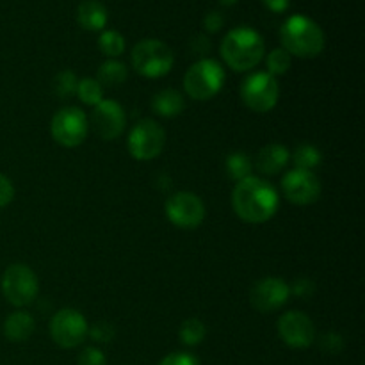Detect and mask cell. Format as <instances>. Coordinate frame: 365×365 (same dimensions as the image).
Here are the masks:
<instances>
[{"label":"cell","mask_w":365,"mask_h":365,"mask_svg":"<svg viewBox=\"0 0 365 365\" xmlns=\"http://www.w3.org/2000/svg\"><path fill=\"white\" fill-rule=\"evenodd\" d=\"M280 196L267 180L248 177L237 182L232 191V209L245 223L262 225L277 214Z\"/></svg>","instance_id":"6da1fadb"},{"label":"cell","mask_w":365,"mask_h":365,"mask_svg":"<svg viewBox=\"0 0 365 365\" xmlns=\"http://www.w3.org/2000/svg\"><path fill=\"white\" fill-rule=\"evenodd\" d=\"M282 48L299 59H312L324 50V32L312 18L292 14L280 29Z\"/></svg>","instance_id":"7a4b0ae2"},{"label":"cell","mask_w":365,"mask_h":365,"mask_svg":"<svg viewBox=\"0 0 365 365\" xmlns=\"http://www.w3.org/2000/svg\"><path fill=\"white\" fill-rule=\"evenodd\" d=\"M221 57L234 71H250L264 59V39L255 29H232L221 41Z\"/></svg>","instance_id":"3957f363"},{"label":"cell","mask_w":365,"mask_h":365,"mask_svg":"<svg viewBox=\"0 0 365 365\" xmlns=\"http://www.w3.org/2000/svg\"><path fill=\"white\" fill-rule=\"evenodd\" d=\"M132 66L146 78L164 77L175 64V56L166 43L159 39H143L132 48Z\"/></svg>","instance_id":"277c9868"},{"label":"cell","mask_w":365,"mask_h":365,"mask_svg":"<svg viewBox=\"0 0 365 365\" xmlns=\"http://www.w3.org/2000/svg\"><path fill=\"white\" fill-rule=\"evenodd\" d=\"M225 84V70L217 61L203 59L196 61L184 77V89L192 100L205 102L216 96Z\"/></svg>","instance_id":"5b68a950"},{"label":"cell","mask_w":365,"mask_h":365,"mask_svg":"<svg viewBox=\"0 0 365 365\" xmlns=\"http://www.w3.org/2000/svg\"><path fill=\"white\" fill-rule=\"evenodd\" d=\"M241 98L253 113H269L280 98V86L267 71H255L242 82Z\"/></svg>","instance_id":"8992f818"},{"label":"cell","mask_w":365,"mask_h":365,"mask_svg":"<svg viewBox=\"0 0 365 365\" xmlns=\"http://www.w3.org/2000/svg\"><path fill=\"white\" fill-rule=\"evenodd\" d=\"M39 292L38 277L25 264H13L2 277V294L13 307H27Z\"/></svg>","instance_id":"52a82bcc"},{"label":"cell","mask_w":365,"mask_h":365,"mask_svg":"<svg viewBox=\"0 0 365 365\" xmlns=\"http://www.w3.org/2000/svg\"><path fill=\"white\" fill-rule=\"evenodd\" d=\"M89 123L84 110L78 107H64L57 110L50 123V134L57 145L64 148H75L88 138Z\"/></svg>","instance_id":"ba28073f"},{"label":"cell","mask_w":365,"mask_h":365,"mask_svg":"<svg viewBox=\"0 0 365 365\" xmlns=\"http://www.w3.org/2000/svg\"><path fill=\"white\" fill-rule=\"evenodd\" d=\"M128 152L135 160H152L160 155L166 145V132L157 121L145 118L128 134Z\"/></svg>","instance_id":"9c48e42d"},{"label":"cell","mask_w":365,"mask_h":365,"mask_svg":"<svg viewBox=\"0 0 365 365\" xmlns=\"http://www.w3.org/2000/svg\"><path fill=\"white\" fill-rule=\"evenodd\" d=\"M88 321L78 310L61 309L50 321V337L59 348H77L88 337Z\"/></svg>","instance_id":"30bf717a"},{"label":"cell","mask_w":365,"mask_h":365,"mask_svg":"<svg viewBox=\"0 0 365 365\" xmlns=\"http://www.w3.org/2000/svg\"><path fill=\"white\" fill-rule=\"evenodd\" d=\"M164 210L170 223L184 230L198 228L205 220V205L202 198L189 191L175 192L173 196H170Z\"/></svg>","instance_id":"8fae6325"},{"label":"cell","mask_w":365,"mask_h":365,"mask_svg":"<svg viewBox=\"0 0 365 365\" xmlns=\"http://www.w3.org/2000/svg\"><path fill=\"white\" fill-rule=\"evenodd\" d=\"M284 196L294 205H310L321 196V182L314 171L291 170L282 178Z\"/></svg>","instance_id":"7c38bea8"},{"label":"cell","mask_w":365,"mask_h":365,"mask_svg":"<svg viewBox=\"0 0 365 365\" xmlns=\"http://www.w3.org/2000/svg\"><path fill=\"white\" fill-rule=\"evenodd\" d=\"M278 335L292 349H305L316 341V327L307 314L289 310L278 319Z\"/></svg>","instance_id":"4fadbf2b"},{"label":"cell","mask_w":365,"mask_h":365,"mask_svg":"<svg viewBox=\"0 0 365 365\" xmlns=\"http://www.w3.org/2000/svg\"><path fill=\"white\" fill-rule=\"evenodd\" d=\"M291 287L282 278L267 277L257 282L250 292V303L260 314L277 312L287 303Z\"/></svg>","instance_id":"5bb4252c"},{"label":"cell","mask_w":365,"mask_h":365,"mask_svg":"<svg viewBox=\"0 0 365 365\" xmlns=\"http://www.w3.org/2000/svg\"><path fill=\"white\" fill-rule=\"evenodd\" d=\"M91 121L96 134L106 141L118 139L127 127V116H125L123 107L114 100H102L98 106H95Z\"/></svg>","instance_id":"9a60e30c"},{"label":"cell","mask_w":365,"mask_h":365,"mask_svg":"<svg viewBox=\"0 0 365 365\" xmlns=\"http://www.w3.org/2000/svg\"><path fill=\"white\" fill-rule=\"evenodd\" d=\"M291 152L280 143H269L257 153L255 168L262 175H278L287 168Z\"/></svg>","instance_id":"2e32d148"},{"label":"cell","mask_w":365,"mask_h":365,"mask_svg":"<svg viewBox=\"0 0 365 365\" xmlns=\"http://www.w3.org/2000/svg\"><path fill=\"white\" fill-rule=\"evenodd\" d=\"M34 317L24 310H16V312L9 314L4 321V335L7 341L11 342H25L31 339L34 334Z\"/></svg>","instance_id":"e0dca14e"},{"label":"cell","mask_w":365,"mask_h":365,"mask_svg":"<svg viewBox=\"0 0 365 365\" xmlns=\"http://www.w3.org/2000/svg\"><path fill=\"white\" fill-rule=\"evenodd\" d=\"M107 18L109 14H107L106 6L98 0H84L77 9V21L86 31H103Z\"/></svg>","instance_id":"ac0fdd59"},{"label":"cell","mask_w":365,"mask_h":365,"mask_svg":"<svg viewBox=\"0 0 365 365\" xmlns=\"http://www.w3.org/2000/svg\"><path fill=\"white\" fill-rule=\"evenodd\" d=\"M152 107L159 116L175 118L185 109V100L177 89H163V91L153 96Z\"/></svg>","instance_id":"d6986e66"},{"label":"cell","mask_w":365,"mask_h":365,"mask_svg":"<svg viewBox=\"0 0 365 365\" xmlns=\"http://www.w3.org/2000/svg\"><path fill=\"white\" fill-rule=\"evenodd\" d=\"M128 78V70L123 63L116 59H109L100 66L98 78L96 81L102 86H109V88H116L121 86Z\"/></svg>","instance_id":"ffe728a7"},{"label":"cell","mask_w":365,"mask_h":365,"mask_svg":"<svg viewBox=\"0 0 365 365\" xmlns=\"http://www.w3.org/2000/svg\"><path fill=\"white\" fill-rule=\"evenodd\" d=\"M225 168H227V175L232 180L241 182L245 178L252 177L253 163L245 152H234L225 160Z\"/></svg>","instance_id":"44dd1931"},{"label":"cell","mask_w":365,"mask_h":365,"mask_svg":"<svg viewBox=\"0 0 365 365\" xmlns=\"http://www.w3.org/2000/svg\"><path fill=\"white\" fill-rule=\"evenodd\" d=\"M75 95L81 98V102H84L86 106H98L103 100V86L100 84L96 78L86 77L82 81H78L77 84V93Z\"/></svg>","instance_id":"7402d4cb"},{"label":"cell","mask_w":365,"mask_h":365,"mask_svg":"<svg viewBox=\"0 0 365 365\" xmlns=\"http://www.w3.org/2000/svg\"><path fill=\"white\" fill-rule=\"evenodd\" d=\"M178 335H180V341L184 342L185 346H198L202 344L203 339H205L207 327L203 324V321L192 317V319H187L182 323Z\"/></svg>","instance_id":"603a6c76"},{"label":"cell","mask_w":365,"mask_h":365,"mask_svg":"<svg viewBox=\"0 0 365 365\" xmlns=\"http://www.w3.org/2000/svg\"><path fill=\"white\" fill-rule=\"evenodd\" d=\"M292 159H294V164L298 170L312 171L314 168L319 166L323 157H321V152L316 148V146L305 143V145H299L298 148L294 150V155H292Z\"/></svg>","instance_id":"cb8c5ba5"},{"label":"cell","mask_w":365,"mask_h":365,"mask_svg":"<svg viewBox=\"0 0 365 365\" xmlns=\"http://www.w3.org/2000/svg\"><path fill=\"white\" fill-rule=\"evenodd\" d=\"M98 46L103 56L120 57L125 50V38L118 31H103L98 38Z\"/></svg>","instance_id":"d4e9b609"},{"label":"cell","mask_w":365,"mask_h":365,"mask_svg":"<svg viewBox=\"0 0 365 365\" xmlns=\"http://www.w3.org/2000/svg\"><path fill=\"white\" fill-rule=\"evenodd\" d=\"M77 75L70 70H63L56 75V78H53V91H56V95L59 96V98H71V96L77 93Z\"/></svg>","instance_id":"484cf974"},{"label":"cell","mask_w":365,"mask_h":365,"mask_svg":"<svg viewBox=\"0 0 365 365\" xmlns=\"http://www.w3.org/2000/svg\"><path fill=\"white\" fill-rule=\"evenodd\" d=\"M267 73L273 75L274 78L278 77V75H285L289 71V68H291L292 64V56L287 52V50L284 48H274L273 52H269V56H267Z\"/></svg>","instance_id":"4316f807"},{"label":"cell","mask_w":365,"mask_h":365,"mask_svg":"<svg viewBox=\"0 0 365 365\" xmlns=\"http://www.w3.org/2000/svg\"><path fill=\"white\" fill-rule=\"evenodd\" d=\"M88 335L98 344H107L114 339V328L113 324L106 323V321H100V323L93 324L91 328H88Z\"/></svg>","instance_id":"83f0119b"},{"label":"cell","mask_w":365,"mask_h":365,"mask_svg":"<svg viewBox=\"0 0 365 365\" xmlns=\"http://www.w3.org/2000/svg\"><path fill=\"white\" fill-rule=\"evenodd\" d=\"M319 348L324 353H328V355H337V353L344 349V339L339 334H335V331H330V334H324L319 339Z\"/></svg>","instance_id":"f1b7e54d"},{"label":"cell","mask_w":365,"mask_h":365,"mask_svg":"<svg viewBox=\"0 0 365 365\" xmlns=\"http://www.w3.org/2000/svg\"><path fill=\"white\" fill-rule=\"evenodd\" d=\"M77 365H107V359L102 349L98 348H86L78 355Z\"/></svg>","instance_id":"f546056e"},{"label":"cell","mask_w":365,"mask_h":365,"mask_svg":"<svg viewBox=\"0 0 365 365\" xmlns=\"http://www.w3.org/2000/svg\"><path fill=\"white\" fill-rule=\"evenodd\" d=\"M159 365H202V364H200V360L196 359L195 355H191V353L177 351L164 356Z\"/></svg>","instance_id":"4dcf8cb0"},{"label":"cell","mask_w":365,"mask_h":365,"mask_svg":"<svg viewBox=\"0 0 365 365\" xmlns=\"http://www.w3.org/2000/svg\"><path fill=\"white\" fill-rule=\"evenodd\" d=\"M14 198V187L13 182L6 177V175L0 173V209L9 205Z\"/></svg>","instance_id":"1f68e13d"},{"label":"cell","mask_w":365,"mask_h":365,"mask_svg":"<svg viewBox=\"0 0 365 365\" xmlns=\"http://www.w3.org/2000/svg\"><path fill=\"white\" fill-rule=\"evenodd\" d=\"M225 25V18L221 16V13H217V11H210V13L205 14V18H203V27H205L207 32H220L221 27Z\"/></svg>","instance_id":"d6a6232c"},{"label":"cell","mask_w":365,"mask_h":365,"mask_svg":"<svg viewBox=\"0 0 365 365\" xmlns=\"http://www.w3.org/2000/svg\"><path fill=\"white\" fill-rule=\"evenodd\" d=\"M314 291H316V285H314L312 280H307V278H302V280L296 282L291 289V292H294L298 298H310L314 294Z\"/></svg>","instance_id":"836d02e7"},{"label":"cell","mask_w":365,"mask_h":365,"mask_svg":"<svg viewBox=\"0 0 365 365\" xmlns=\"http://www.w3.org/2000/svg\"><path fill=\"white\" fill-rule=\"evenodd\" d=\"M191 48H192V52L198 53V56H202V59H203V57H205L207 53L210 52L209 38H207V36H203V34L196 36V38L191 39Z\"/></svg>","instance_id":"e575fe53"},{"label":"cell","mask_w":365,"mask_h":365,"mask_svg":"<svg viewBox=\"0 0 365 365\" xmlns=\"http://www.w3.org/2000/svg\"><path fill=\"white\" fill-rule=\"evenodd\" d=\"M262 4L273 13H284L291 6V0H262Z\"/></svg>","instance_id":"d590c367"},{"label":"cell","mask_w":365,"mask_h":365,"mask_svg":"<svg viewBox=\"0 0 365 365\" xmlns=\"http://www.w3.org/2000/svg\"><path fill=\"white\" fill-rule=\"evenodd\" d=\"M221 6H227V7H232L234 4H237V0H220Z\"/></svg>","instance_id":"8d00e7d4"}]
</instances>
